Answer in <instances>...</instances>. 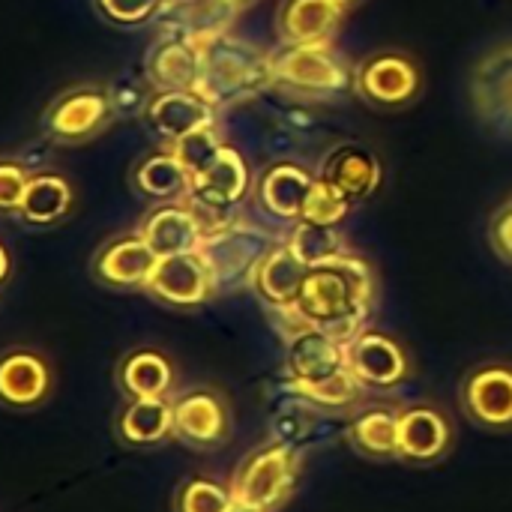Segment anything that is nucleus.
<instances>
[{"mask_svg":"<svg viewBox=\"0 0 512 512\" xmlns=\"http://www.w3.org/2000/svg\"><path fill=\"white\" fill-rule=\"evenodd\" d=\"M375 303V270L366 258L342 252L324 264L309 267L294 309L279 312L291 318V330L318 327L348 345L366 330Z\"/></svg>","mask_w":512,"mask_h":512,"instance_id":"1","label":"nucleus"},{"mask_svg":"<svg viewBox=\"0 0 512 512\" xmlns=\"http://www.w3.org/2000/svg\"><path fill=\"white\" fill-rule=\"evenodd\" d=\"M201 51H204V63L195 93L204 96L213 108H219L222 102L246 99L258 93L264 84H273L270 57H264L252 45H240L231 42L228 36H219L201 45Z\"/></svg>","mask_w":512,"mask_h":512,"instance_id":"2","label":"nucleus"},{"mask_svg":"<svg viewBox=\"0 0 512 512\" xmlns=\"http://www.w3.org/2000/svg\"><path fill=\"white\" fill-rule=\"evenodd\" d=\"M423 90L426 69L405 48H378L354 66V93L378 111H405Z\"/></svg>","mask_w":512,"mask_h":512,"instance_id":"3","label":"nucleus"},{"mask_svg":"<svg viewBox=\"0 0 512 512\" xmlns=\"http://www.w3.org/2000/svg\"><path fill=\"white\" fill-rule=\"evenodd\" d=\"M300 477V453L291 444H264L249 453L234 480L231 495L237 504L255 512H276L291 495Z\"/></svg>","mask_w":512,"mask_h":512,"instance_id":"4","label":"nucleus"},{"mask_svg":"<svg viewBox=\"0 0 512 512\" xmlns=\"http://www.w3.org/2000/svg\"><path fill=\"white\" fill-rule=\"evenodd\" d=\"M273 84L306 96H336L345 87H354V69L333 51V45H285L279 54H270Z\"/></svg>","mask_w":512,"mask_h":512,"instance_id":"5","label":"nucleus"},{"mask_svg":"<svg viewBox=\"0 0 512 512\" xmlns=\"http://www.w3.org/2000/svg\"><path fill=\"white\" fill-rule=\"evenodd\" d=\"M255 189L252 180V168L249 162L234 150V147H222L219 156L192 177V192H189V204L201 213L207 234L228 225L231 222V210L240 207Z\"/></svg>","mask_w":512,"mask_h":512,"instance_id":"6","label":"nucleus"},{"mask_svg":"<svg viewBox=\"0 0 512 512\" xmlns=\"http://www.w3.org/2000/svg\"><path fill=\"white\" fill-rule=\"evenodd\" d=\"M114 120V96L99 84L63 90L45 111V132L54 144L75 147L93 141Z\"/></svg>","mask_w":512,"mask_h":512,"instance_id":"7","label":"nucleus"},{"mask_svg":"<svg viewBox=\"0 0 512 512\" xmlns=\"http://www.w3.org/2000/svg\"><path fill=\"white\" fill-rule=\"evenodd\" d=\"M273 249V243L249 228H240L234 219L216 231H210L201 243V255L207 258L216 288H234L240 282H252L255 267Z\"/></svg>","mask_w":512,"mask_h":512,"instance_id":"8","label":"nucleus"},{"mask_svg":"<svg viewBox=\"0 0 512 512\" xmlns=\"http://www.w3.org/2000/svg\"><path fill=\"white\" fill-rule=\"evenodd\" d=\"M144 291L174 309H195L219 294L213 270H210L207 258L201 255V249L159 258Z\"/></svg>","mask_w":512,"mask_h":512,"instance_id":"9","label":"nucleus"},{"mask_svg":"<svg viewBox=\"0 0 512 512\" xmlns=\"http://www.w3.org/2000/svg\"><path fill=\"white\" fill-rule=\"evenodd\" d=\"M471 102L477 117L498 129L510 132L512 123V42L489 48L471 72Z\"/></svg>","mask_w":512,"mask_h":512,"instance_id":"10","label":"nucleus"},{"mask_svg":"<svg viewBox=\"0 0 512 512\" xmlns=\"http://www.w3.org/2000/svg\"><path fill=\"white\" fill-rule=\"evenodd\" d=\"M141 120L156 141L171 147L183 135L216 123V108L195 90H153L144 99Z\"/></svg>","mask_w":512,"mask_h":512,"instance_id":"11","label":"nucleus"},{"mask_svg":"<svg viewBox=\"0 0 512 512\" xmlns=\"http://www.w3.org/2000/svg\"><path fill=\"white\" fill-rule=\"evenodd\" d=\"M345 354L348 369L366 390H393L411 372L405 348L381 330H363L357 339L348 342Z\"/></svg>","mask_w":512,"mask_h":512,"instance_id":"12","label":"nucleus"},{"mask_svg":"<svg viewBox=\"0 0 512 512\" xmlns=\"http://www.w3.org/2000/svg\"><path fill=\"white\" fill-rule=\"evenodd\" d=\"M348 345H342L339 339H333L330 333L318 330V327H297L288 330L285 339V372H288V384L300 387V384H318L330 375H336L339 369L348 366Z\"/></svg>","mask_w":512,"mask_h":512,"instance_id":"13","label":"nucleus"},{"mask_svg":"<svg viewBox=\"0 0 512 512\" xmlns=\"http://www.w3.org/2000/svg\"><path fill=\"white\" fill-rule=\"evenodd\" d=\"M138 234L147 240L156 258H168L198 252L207 237V225L189 201H171L147 210V216L138 225Z\"/></svg>","mask_w":512,"mask_h":512,"instance_id":"14","label":"nucleus"},{"mask_svg":"<svg viewBox=\"0 0 512 512\" xmlns=\"http://www.w3.org/2000/svg\"><path fill=\"white\" fill-rule=\"evenodd\" d=\"M462 405L471 420L486 429L512 426V366L486 363L468 372L462 381Z\"/></svg>","mask_w":512,"mask_h":512,"instance_id":"15","label":"nucleus"},{"mask_svg":"<svg viewBox=\"0 0 512 512\" xmlns=\"http://www.w3.org/2000/svg\"><path fill=\"white\" fill-rule=\"evenodd\" d=\"M231 435V411L213 390H192L174 402V438L189 447L210 450Z\"/></svg>","mask_w":512,"mask_h":512,"instance_id":"16","label":"nucleus"},{"mask_svg":"<svg viewBox=\"0 0 512 512\" xmlns=\"http://www.w3.org/2000/svg\"><path fill=\"white\" fill-rule=\"evenodd\" d=\"M345 15L348 12L333 0H282L276 33L282 45H333Z\"/></svg>","mask_w":512,"mask_h":512,"instance_id":"17","label":"nucleus"},{"mask_svg":"<svg viewBox=\"0 0 512 512\" xmlns=\"http://www.w3.org/2000/svg\"><path fill=\"white\" fill-rule=\"evenodd\" d=\"M306 276H309V264L285 240V243H273V249L261 258V264L252 273L249 288L273 312H288V309H294Z\"/></svg>","mask_w":512,"mask_h":512,"instance_id":"18","label":"nucleus"},{"mask_svg":"<svg viewBox=\"0 0 512 512\" xmlns=\"http://www.w3.org/2000/svg\"><path fill=\"white\" fill-rule=\"evenodd\" d=\"M318 177H324L327 183H333L354 204H363V201H369L381 189L384 168H381L378 156L369 147L354 144V141H345V144H336L324 156V162L318 168Z\"/></svg>","mask_w":512,"mask_h":512,"instance_id":"19","label":"nucleus"},{"mask_svg":"<svg viewBox=\"0 0 512 512\" xmlns=\"http://www.w3.org/2000/svg\"><path fill=\"white\" fill-rule=\"evenodd\" d=\"M312 183H315V171H309L300 162L279 159L261 171L252 192H255V201L261 204V210L294 225V222H300V213H303Z\"/></svg>","mask_w":512,"mask_h":512,"instance_id":"20","label":"nucleus"},{"mask_svg":"<svg viewBox=\"0 0 512 512\" xmlns=\"http://www.w3.org/2000/svg\"><path fill=\"white\" fill-rule=\"evenodd\" d=\"M453 444V429L450 420L432 408V405H417L402 411L399 420V459L417 468L435 465L444 459V453Z\"/></svg>","mask_w":512,"mask_h":512,"instance_id":"21","label":"nucleus"},{"mask_svg":"<svg viewBox=\"0 0 512 512\" xmlns=\"http://www.w3.org/2000/svg\"><path fill=\"white\" fill-rule=\"evenodd\" d=\"M156 261V252L135 231L108 240L93 258V273L111 288H144L150 273L156 270Z\"/></svg>","mask_w":512,"mask_h":512,"instance_id":"22","label":"nucleus"},{"mask_svg":"<svg viewBox=\"0 0 512 512\" xmlns=\"http://www.w3.org/2000/svg\"><path fill=\"white\" fill-rule=\"evenodd\" d=\"M204 51L198 42L165 33L147 54V81L153 90H195Z\"/></svg>","mask_w":512,"mask_h":512,"instance_id":"23","label":"nucleus"},{"mask_svg":"<svg viewBox=\"0 0 512 512\" xmlns=\"http://www.w3.org/2000/svg\"><path fill=\"white\" fill-rule=\"evenodd\" d=\"M132 189L156 204H171V201H186L192 192V174L189 168L177 159L171 147H159L147 156H141L129 174Z\"/></svg>","mask_w":512,"mask_h":512,"instance_id":"24","label":"nucleus"},{"mask_svg":"<svg viewBox=\"0 0 512 512\" xmlns=\"http://www.w3.org/2000/svg\"><path fill=\"white\" fill-rule=\"evenodd\" d=\"M75 207V189L63 174L54 171H36L30 174V183L24 189L18 219L33 228H51L63 222Z\"/></svg>","mask_w":512,"mask_h":512,"instance_id":"25","label":"nucleus"},{"mask_svg":"<svg viewBox=\"0 0 512 512\" xmlns=\"http://www.w3.org/2000/svg\"><path fill=\"white\" fill-rule=\"evenodd\" d=\"M399 420L396 408H366L348 426V441L366 459H399Z\"/></svg>","mask_w":512,"mask_h":512,"instance_id":"26","label":"nucleus"},{"mask_svg":"<svg viewBox=\"0 0 512 512\" xmlns=\"http://www.w3.org/2000/svg\"><path fill=\"white\" fill-rule=\"evenodd\" d=\"M48 393V366L30 351H12L0 360V399L15 408L36 405Z\"/></svg>","mask_w":512,"mask_h":512,"instance_id":"27","label":"nucleus"},{"mask_svg":"<svg viewBox=\"0 0 512 512\" xmlns=\"http://www.w3.org/2000/svg\"><path fill=\"white\" fill-rule=\"evenodd\" d=\"M174 435V402L165 396L132 399L120 417V438L135 447L159 444Z\"/></svg>","mask_w":512,"mask_h":512,"instance_id":"28","label":"nucleus"},{"mask_svg":"<svg viewBox=\"0 0 512 512\" xmlns=\"http://www.w3.org/2000/svg\"><path fill=\"white\" fill-rule=\"evenodd\" d=\"M171 384H174V369H171L168 357L153 348L132 351L120 366V387L132 399L165 396L171 390Z\"/></svg>","mask_w":512,"mask_h":512,"instance_id":"29","label":"nucleus"},{"mask_svg":"<svg viewBox=\"0 0 512 512\" xmlns=\"http://www.w3.org/2000/svg\"><path fill=\"white\" fill-rule=\"evenodd\" d=\"M288 246L309 267L324 264V261L336 258L342 252H348L345 243H342V231L339 228H333V225H315V222H294L291 237H288Z\"/></svg>","mask_w":512,"mask_h":512,"instance_id":"30","label":"nucleus"},{"mask_svg":"<svg viewBox=\"0 0 512 512\" xmlns=\"http://www.w3.org/2000/svg\"><path fill=\"white\" fill-rule=\"evenodd\" d=\"M303 402L315 405V408H348L354 402H360V396H366V387L357 381V375L345 366L339 369L336 375L318 381V384H300V387H291Z\"/></svg>","mask_w":512,"mask_h":512,"instance_id":"31","label":"nucleus"},{"mask_svg":"<svg viewBox=\"0 0 512 512\" xmlns=\"http://www.w3.org/2000/svg\"><path fill=\"white\" fill-rule=\"evenodd\" d=\"M354 207H357V204H354L345 192H339L333 183H327V180L318 177V171H315V183H312V189H309V195H306L300 222H315V225H333V228H339V225L351 216Z\"/></svg>","mask_w":512,"mask_h":512,"instance_id":"32","label":"nucleus"},{"mask_svg":"<svg viewBox=\"0 0 512 512\" xmlns=\"http://www.w3.org/2000/svg\"><path fill=\"white\" fill-rule=\"evenodd\" d=\"M222 147H225V141H222V132H219L216 123H207V126H201V129H195V132H189V135H183L180 141L171 144V150L189 168L192 177L198 171H204L219 156Z\"/></svg>","mask_w":512,"mask_h":512,"instance_id":"33","label":"nucleus"},{"mask_svg":"<svg viewBox=\"0 0 512 512\" xmlns=\"http://www.w3.org/2000/svg\"><path fill=\"white\" fill-rule=\"evenodd\" d=\"M231 507H234L231 489H225L213 480H204V477L183 483L174 498L177 512H228Z\"/></svg>","mask_w":512,"mask_h":512,"instance_id":"34","label":"nucleus"},{"mask_svg":"<svg viewBox=\"0 0 512 512\" xmlns=\"http://www.w3.org/2000/svg\"><path fill=\"white\" fill-rule=\"evenodd\" d=\"M165 6H168V0H96V9L102 12V18L117 24V27L147 24Z\"/></svg>","mask_w":512,"mask_h":512,"instance_id":"35","label":"nucleus"},{"mask_svg":"<svg viewBox=\"0 0 512 512\" xmlns=\"http://www.w3.org/2000/svg\"><path fill=\"white\" fill-rule=\"evenodd\" d=\"M30 171L18 159H0V216H18Z\"/></svg>","mask_w":512,"mask_h":512,"instance_id":"36","label":"nucleus"},{"mask_svg":"<svg viewBox=\"0 0 512 512\" xmlns=\"http://www.w3.org/2000/svg\"><path fill=\"white\" fill-rule=\"evenodd\" d=\"M489 243H492V249L498 252L501 261L512 264V201L504 204L492 216V222H489Z\"/></svg>","mask_w":512,"mask_h":512,"instance_id":"37","label":"nucleus"},{"mask_svg":"<svg viewBox=\"0 0 512 512\" xmlns=\"http://www.w3.org/2000/svg\"><path fill=\"white\" fill-rule=\"evenodd\" d=\"M9 267H12V264H9V252H6V246L0 243V285H3L6 276H9Z\"/></svg>","mask_w":512,"mask_h":512,"instance_id":"38","label":"nucleus"},{"mask_svg":"<svg viewBox=\"0 0 512 512\" xmlns=\"http://www.w3.org/2000/svg\"><path fill=\"white\" fill-rule=\"evenodd\" d=\"M333 3H336V6H342L345 12H351V9H354V6H360L363 0H333Z\"/></svg>","mask_w":512,"mask_h":512,"instance_id":"39","label":"nucleus"},{"mask_svg":"<svg viewBox=\"0 0 512 512\" xmlns=\"http://www.w3.org/2000/svg\"><path fill=\"white\" fill-rule=\"evenodd\" d=\"M234 9H246V6H252V3H258V0H228Z\"/></svg>","mask_w":512,"mask_h":512,"instance_id":"40","label":"nucleus"},{"mask_svg":"<svg viewBox=\"0 0 512 512\" xmlns=\"http://www.w3.org/2000/svg\"><path fill=\"white\" fill-rule=\"evenodd\" d=\"M228 512H255V510H249V507H243V504H237V501H234V507H231Z\"/></svg>","mask_w":512,"mask_h":512,"instance_id":"41","label":"nucleus"},{"mask_svg":"<svg viewBox=\"0 0 512 512\" xmlns=\"http://www.w3.org/2000/svg\"><path fill=\"white\" fill-rule=\"evenodd\" d=\"M507 135H512V123H510V132H507Z\"/></svg>","mask_w":512,"mask_h":512,"instance_id":"42","label":"nucleus"}]
</instances>
